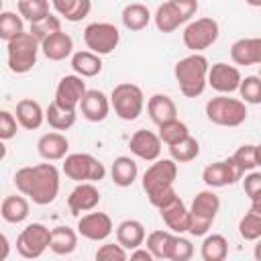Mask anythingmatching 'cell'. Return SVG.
Masks as SVG:
<instances>
[{"mask_svg":"<svg viewBox=\"0 0 261 261\" xmlns=\"http://www.w3.org/2000/svg\"><path fill=\"white\" fill-rule=\"evenodd\" d=\"M12 181L16 190L37 206L51 204L59 194V169L49 161L20 167Z\"/></svg>","mask_w":261,"mask_h":261,"instance_id":"obj_1","label":"cell"},{"mask_svg":"<svg viewBox=\"0 0 261 261\" xmlns=\"http://www.w3.org/2000/svg\"><path fill=\"white\" fill-rule=\"evenodd\" d=\"M208 67H210V63L202 53H190L175 63L173 75L179 86V92L186 98H198L204 94Z\"/></svg>","mask_w":261,"mask_h":261,"instance_id":"obj_2","label":"cell"},{"mask_svg":"<svg viewBox=\"0 0 261 261\" xmlns=\"http://www.w3.org/2000/svg\"><path fill=\"white\" fill-rule=\"evenodd\" d=\"M190 210V222H188V232L192 237H204L212 222L216 220V214L220 210V198L212 190H202L194 196Z\"/></svg>","mask_w":261,"mask_h":261,"instance_id":"obj_3","label":"cell"},{"mask_svg":"<svg viewBox=\"0 0 261 261\" xmlns=\"http://www.w3.org/2000/svg\"><path fill=\"white\" fill-rule=\"evenodd\" d=\"M41 51L39 41L31 35V33H20L14 39L8 41L6 45V61H8V69L12 73H29L35 65H37V55Z\"/></svg>","mask_w":261,"mask_h":261,"instance_id":"obj_4","label":"cell"},{"mask_svg":"<svg viewBox=\"0 0 261 261\" xmlns=\"http://www.w3.org/2000/svg\"><path fill=\"white\" fill-rule=\"evenodd\" d=\"M247 104L239 98H230L228 94H218L206 102V118L218 126H241L247 120Z\"/></svg>","mask_w":261,"mask_h":261,"instance_id":"obj_5","label":"cell"},{"mask_svg":"<svg viewBox=\"0 0 261 261\" xmlns=\"http://www.w3.org/2000/svg\"><path fill=\"white\" fill-rule=\"evenodd\" d=\"M110 108L120 120H137L145 108V94L137 84L122 82L110 94Z\"/></svg>","mask_w":261,"mask_h":261,"instance_id":"obj_6","label":"cell"},{"mask_svg":"<svg viewBox=\"0 0 261 261\" xmlns=\"http://www.w3.org/2000/svg\"><path fill=\"white\" fill-rule=\"evenodd\" d=\"M63 173L65 177L73 179L75 184L80 181H102L106 177V167L100 159H96L90 153H69L63 159Z\"/></svg>","mask_w":261,"mask_h":261,"instance_id":"obj_7","label":"cell"},{"mask_svg":"<svg viewBox=\"0 0 261 261\" xmlns=\"http://www.w3.org/2000/svg\"><path fill=\"white\" fill-rule=\"evenodd\" d=\"M220 35V27L214 18L210 16H202L196 20H190L181 33L184 45L192 51V53H202L204 49L212 47L218 41Z\"/></svg>","mask_w":261,"mask_h":261,"instance_id":"obj_8","label":"cell"},{"mask_svg":"<svg viewBox=\"0 0 261 261\" xmlns=\"http://www.w3.org/2000/svg\"><path fill=\"white\" fill-rule=\"evenodd\" d=\"M84 43L96 55H110L120 43V31L112 22H90L84 29Z\"/></svg>","mask_w":261,"mask_h":261,"instance_id":"obj_9","label":"cell"},{"mask_svg":"<svg viewBox=\"0 0 261 261\" xmlns=\"http://www.w3.org/2000/svg\"><path fill=\"white\" fill-rule=\"evenodd\" d=\"M177 177V163L173 159H155L143 173V190L147 194V198L173 188V181Z\"/></svg>","mask_w":261,"mask_h":261,"instance_id":"obj_10","label":"cell"},{"mask_svg":"<svg viewBox=\"0 0 261 261\" xmlns=\"http://www.w3.org/2000/svg\"><path fill=\"white\" fill-rule=\"evenodd\" d=\"M49 241L51 228H47L43 222H31L20 230L16 239V251L24 259H39L49 249Z\"/></svg>","mask_w":261,"mask_h":261,"instance_id":"obj_11","label":"cell"},{"mask_svg":"<svg viewBox=\"0 0 261 261\" xmlns=\"http://www.w3.org/2000/svg\"><path fill=\"white\" fill-rule=\"evenodd\" d=\"M75 228H77V234H82L84 239L94 241V243H102L112 234L114 224L106 212H92L90 210L88 214H80Z\"/></svg>","mask_w":261,"mask_h":261,"instance_id":"obj_12","label":"cell"},{"mask_svg":"<svg viewBox=\"0 0 261 261\" xmlns=\"http://www.w3.org/2000/svg\"><path fill=\"white\" fill-rule=\"evenodd\" d=\"M241 71L234 65H228L224 61H218L214 65L208 67V75H206V86H210L212 90H216L218 94H232L239 90L241 84Z\"/></svg>","mask_w":261,"mask_h":261,"instance_id":"obj_13","label":"cell"},{"mask_svg":"<svg viewBox=\"0 0 261 261\" xmlns=\"http://www.w3.org/2000/svg\"><path fill=\"white\" fill-rule=\"evenodd\" d=\"M86 94V82L77 73L63 75L55 88V104L65 110H77L82 96Z\"/></svg>","mask_w":261,"mask_h":261,"instance_id":"obj_14","label":"cell"},{"mask_svg":"<svg viewBox=\"0 0 261 261\" xmlns=\"http://www.w3.org/2000/svg\"><path fill=\"white\" fill-rule=\"evenodd\" d=\"M243 177V173L239 171V167L232 163V159H222V161H214L210 165L204 167L202 171V179L204 184L214 190V188H226V186H232L237 184L239 179Z\"/></svg>","mask_w":261,"mask_h":261,"instance_id":"obj_15","label":"cell"},{"mask_svg":"<svg viewBox=\"0 0 261 261\" xmlns=\"http://www.w3.org/2000/svg\"><path fill=\"white\" fill-rule=\"evenodd\" d=\"M161 139L157 137V133L147 130V128H139L130 135L128 139V149L135 157L143 159V161H155L161 155Z\"/></svg>","mask_w":261,"mask_h":261,"instance_id":"obj_16","label":"cell"},{"mask_svg":"<svg viewBox=\"0 0 261 261\" xmlns=\"http://www.w3.org/2000/svg\"><path fill=\"white\" fill-rule=\"evenodd\" d=\"M100 204V192L92 181H80L67 196V206L73 216L90 212Z\"/></svg>","mask_w":261,"mask_h":261,"instance_id":"obj_17","label":"cell"},{"mask_svg":"<svg viewBox=\"0 0 261 261\" xmlns=\"http://www.w3.org/2000/svg\"><path fill=\"white\" fill-rule=\"evenodd\" d=\"M80 110L86 120L102 122V120H106V116L110 112V100L100 90H86V94L80 100Z\"/></svg>","mask_w":261,"mask_h":261,"instance_id":"obj_18","label":"cell"},{"mask_svg":"<svg viewBox=\"0 0 261 261\" xmlns=\"http://www.w3.org/2000/svg\"><path fill=\"white\" fill-rule=\"evenodd\" d=\"M159 214L167 226V230L175 232V234H181V232H188V222H190V210L188 206L184 204V200L177 196L173 198L169 204L161 206L159 208Z\"/></svg>","mask_w":261,"mask_h":261,"instance_id":"obj_19","label":"cell"},{"mask_svg":"<svg viewBox=\"0 0 261 261\" xmlns=\"http://www.w3.org/2000/svg\"><path fill=\"white\" fill-rule=\"evenodd\" d=\"M69 151V141L63 133L53 130V133H45L39 137L37 141V153L45 159V161H61Z\"/></svg>","mask_w":261,"mask_h":261,"instance_id":"obj_20","label":"cell"},{"mask_svg":"<svg viewBox=\"0 0 261 261\" xmlns=\"http://www.w3.org/2000/svg\"><path fill=\"white\" fill-rule=\"evenodd\" d=\"M230 59L237 65H257L261 63V39L245 37L230 45Z\"/></svg>","mask_w":261,"mask_h":261,"instance_id":"obj_21","label":"cell"},{"mask_svg":"<svg viewBox=\"0 0 261 261\" xmlns=\"http://www.w3.org/2000/svg\"><path fill=\"white\" fill-rule=\"evenodd\" d=\"M39 45H41L43 55L49 61H63L73 53V39L63 31H57V33L45 37Z\"/></svg>","mask_w":261,"mask_h":261,"instance_id":"obj_22","label":"cell"},{"mask_svg":"<svg viewBox=\"0 0 261 261\" xmlns=\"http://www.w3.org/2000/svg\"><path fill=\"white\" fill-rule=\"evenodd\" d=\"M14 116H16V122L18 126L27 128V130H37L43 120H45V110L41 108V104L33 98H22L18 104H16V110H14Z\"/></svg>","mask_w":261,"mask_h":261,"instance_id":"obj_23","label":"cell"},{"mask_svg":"<svg viewBox=\"0 0 261 261\" xmlns=\"http://www.w3.org/2000/svg\"><path fill=\"white\" fill-rule=\"evenodd\" d=\"M114 234H116V243L122 245L126 251H133V249L141 247V245L145 243V237H147L143 222H139V220H135V218L122 220V222L116 226Z\"/></svg>","mask_w":261,"mask_h":261,"instance_id":"obj_24","label":"cell"},{"mask_svg":"<svg viewBox=\"0 0 261 261\" xmlns=\"http://www.w3.org/2000/svg\"><path fill=\"white\" fill-rule=\"evenodd\" d=\"M147 114L159 126L171 118H177V106L167 94H153L147 100Z\"/></svg>","mask_w":261,"mask_h":261,"instance_id":"obj_25","label":"cell"},{"mask_svg":"<svg viewBox=\"0 0 261 261\" xmlns=\"http://www.w3.org/2000/svg\"><path fill=\"white\" fill-rule=\"evenodd\" d=\"M29 212H31V204H29V198L24 196H6L2 202H0V216L8 222V224H20L29 218Z\"/></svg>","mask_w":261,"mask_h":261,"instance_id":"obj_26","label":"cell"},{"mask_svg":"<svg viewBox=\"0 0 261 261\" xmlns=\"http://www.w3.org/2000/svg\"><path fill=\"white\" fill-rule=\"evenodd\" d=\"M137 175H139V167H137V163H135L133 157L120 155V157H116V159L112 161L110 177H112L114 186H118V188H128V186L135 184Z\"/></svg>","mask_w":261,"mask_h":261,"instance_id":"obj_27","label":"cell"},{"mask_svg":"<svg viewBox=\"0 0 261 261\" xmlns=\"http://www.w3.org/2000/svg\"><path fill=\"white\" fill-rule=\"evenodd\" d=\"M151 18H153L151 10H149L145 4H141V2H130V4H126V6L122 8V12H120V20H122L124 29L133 31V33L143 31V29L151 22Z\"/></svg>","mask_w":261,"mask_h":261,"instance_id":"obj_28","label":"cell"},{"mask_svg":"<svg viewBox=\"0 0 261 261\" xmlns=\"http://www.w3.org/2000/svg\"><path fill=\"white\" fill-rule=\"evenodd\" d=\"M49 249L55 255H71L77 249V230L69 226H55L51 228Z\"/></svg>","mask_w":261,"mask_h":261,"instance_id":"obj_29","label":"cell"},{"mask_svg":"<svg viewBox=\"0 0 261 261\" xmlns=\"http://www.w3.org/2000/svg\"><path fill=\"white\" fill-rule=\"evenodd\" d=\"M71 69L80 77H94L102 71V57L92 51H75L71 53Z\"/></svg>","mask_w":261,"mask_h":261,"instance_id":"obj_30","label":"cell"},{"mask_svg":"<svg viewBox=\"0 0 261 261\" xmlns=\"http://www.w3.org/2000/svg\"><path fill=\"white\" fill-rule=\"evenodd\" d=\"M175 237L177 234L171 232V230H153V232H149L145 237V241H147V249L151 251L153 259H169Z\"/></svg>","mask_w":261,"mask_h":261,"instance_id":"obj_31","label":"cell"},{"mask_svg":"<svg viewBox=\"0 0 261 261\" xmlns=\"http://www.w3.org/2000/svg\"><path fill=\"white\" fill-rule=\"evenodd\" d=\"M55 12L69 22H80L92 10V0H51Z\"/></svg>","mask_w":261,"mask_h":261,"instance_id":"obj_32","label":"cell"},{"mask_svg":"<svg viewBox=\"0 0 261 261\" xmlns=\"http://www.w3.org/2000/svg\"><path fill=\"white\" fill-rule=\"evenodd\" d=\"M153 20H155V27H157L159 33H173L184 24V20H181V16H179V12H177V8L173 6L171 0L157 6V10L153 14Z\"/></svg>","mask_w":261,"mask_h":261,"instance_id":"obj_33","label":"cell"},{"mask_svg":"<svg viewBox=\"0 0 261 261\" xmlns=\"http://www.w3.org/2000/svg\"><path fill=\"white\" fill-rule=\"evenodd\" d=\"M200 255L204 261H224L228 255V241L224 234L212 232V234H204L202 247H200Z\"/></svg>","mask_w":261,"mask_h":261,"instance_id":"obj_34","label":"cell"},{"mask_svg":"<svg viewBox=\"0 0 261 261\" xmlns=\"http://www.w3.org/2000/svg\"><path fill=\"white\" fill-rule=\"evenodd\" d=\"M169 155L175 163H190L200 155V143H198V139L188 135L181 141L169 145Z\"/></svg>","mask_w":261,"mask_h":261,"instance_id":"obj_35","label":"cell"},{"mask_svg":"<svg viewBox=\"0 0 261 261\" xmlns=\"http://www.w3.org/2000/svg\"><path fill=\"white\" fill-rule=\"evenodd\" d=\"M75 110H65L61 106H57L55 102H51L45 110V120L49 122V126L53 130H67L75 124Z\"/></svg>","mask_w":261,"mask_h":261,"instance_id":"obj_36","label":"cell"},{"mask_svg":"<svg viewBox=\"0 0 261 261\" xmlns=\"http://www.w3.org/2000/svg\"><path fill=\"white\" fill-rule=\"evenodd\" d=\"M232 163L239 167L241 173H247V171H253L259 167V147L253 145V143H247V145H241L234 153H232Z\"/></svg>","mask_w":261,"mask_h":261,"instance_id":"obj_37","label":"cell"},{"mask_svg":"<svg viewBox=\"0 0 261 261\" xmlns=\"http://www.w3.org/2000/svg\"><path fill=\"white\" fill-rule=\"evenodd\" d=\"M239 234L245 241L261 239V210L249 208V212H245V216L239 220Z\"/></svg>","mask_w":261,"mask_h":261,"instance_id":"obj_38","label":"cell"},{"mask_svg":"<svg viewBox=\"0 0 261 261\" xmlns=\"http://www.w3.org/2000/svg\"><path fill=\"white\" fill-rule=\"evenodd\" d=\"M157 128H159L157 137H159V139H161V143H165L167 147H169V145H173V143H177V141H181L184 137H188V135H190L188 124H186V122H181L179 118H171V120H167V122L159 124Z\"/></svg>","mask_w":261,"mask_h":261,"instance_id":"obj_39","label":"cell"},{"mask_svg":"<svg viewBox=\"0 0 261 261\" xmlns=\"http://www.w3.org/2000/svg\"><path fill=\"white\" fill-rule=\"evenodd\" d=\"M24 31V22H22V16L12 12V10H2L0 12V39L2 41H10L14 39L16 35H20Z\"/></svg>","mask_w":261,"mask_h":261,"instance_id":"obj_40","label":"cell"},{"mask_svg":"<svg viewBox=\"0 0 261 261\" xmlns=\"http://www.w3.org/2000/svg\"><path fill=\"white\" fill-rule=\"evenodd\" d=\"M18 14L22 20L37 22L49 14V0H18Z\"/></svg>","mask_w":261,"mask_h":261,"instance_id":"obj_41","label":"cell"},{"mask_svg":"<svg viewBox=\"0 0 261 261\" xmlns=\"http://www.w3.org/2000/svg\"><path fill=\"white\" fill-rule=\"evenodd\" d=\"M57 31H61V18L49 12L45 18H41V20H37V22H31V31H29V33L41 43L45 37H49V35H53V33H57Z\"/></svg>","mask_w":261,"mask_h":261,"instance_id":"obj_42","label":"cell"},{"mask_svg":"<svg viewBox=\"0 0 261 261\" xmlns=\"http://www.w3.org/2000/svg\"><path fill=\"white\" fill-rule=\"evenodd\" d=\"M245 104H259L261 102V80L257 75H245L241 77L239 90Z\"/></svg>","mask_w":261,"mask_h":261,"instance_id":"obj_43","label":"cell"},{"mask_svg":"<svg viewBox=\"0 0 261 261\" xmlns=\"http://www.w3.org/2000/svg\"><path fill=\"white\" fill-rule=\"evenodd\" d=\"M243 175H245L243 188H245V194L251 200V208L261 210V173L257 169H253V171H247Z\"/></svg>","mask_w":261,"mask_h":261,"instance_id":"obj_44","label":"cell"},{"mask_svg":"<svg viewBox=\"0 0 261 261\" xmlns=\"http://www.w3.org/2000/svg\"><path fill=\"white\" fill-rule=\"evenodd\" d=\"M98 261H124L128 259V251L118 243H104L96 251Z\"/></svg>","mask_w":261,"mask_h":261,"instance_id":"obj_45","label":"cell"},{"mask_svg":"<svg viewBox=\"0 0 261 261\" xmlns=\"http://www.w3.org/2000/svg\"><path fill=\"white\" fill-rule=\"evenodd\" d=\"M18 133V122L16 116L8 110H0V139L2 141H10L14 139Z\"/></svg>","mask_w":261,"mask_h":261,"instance_id":"obj_46","label":"cell"},{"mask_svg":"<svg viewBox=\"0 0 261 261\" xmlns=\"http://www.w3.org/2000/svg\"><path fill=\"white\" fill-rule=\"evenodd\" d=\"M192 255H194V245H192V241H188V239H184L181 234H177L169 259H171V261H188V259H192Z\"/></svg>","mask_w":261,"mask_h":261,"instance_id":"obj_47","label":"cell"},{"mask_svg":"<svg viewBox=\"0 0 261 261\" xmlns=\"http://www.w3.org/2000/svg\"><path fill=\"white\" fill-rule=\"evenodd\" d=\"M171 2H173V6L177 8V12H179L184 24L190 22V20L194 18V14L198 12V0H171Z\"/></svg>","mask_w":261,"mask_h":261,"instance_id":"obj_48","label":"cell"},{"mask_svg":"<svg viewBox=\"0 0 261 261\" xmlns=\"http://www.w3.org/2000/svg\"><path fill=\"white\" fill-rule=\"evenodd\" d=\"M128 257H130V259H141V261H153L151 251H149L147 247L143 249V245L137 247V249H133V251H128Z\"/></svg>","mask_w":261,"mask_h":261,"instance_id":"obj_49","label":"cell"},{"mask_svg":"<svg viewBox=\"0 0 261 261\" xmlns=\"http://www.w3.org/2000/svg\"><path fill=\"white\" fill-rule=\"evenodd\" d=\"M8 255H10V241L4 232H0V261L8 259Z\"/></svg>","mask_w":261,"mask_h":261,"instance_id":"obj_50","label":"cell"},{"mask_svg":"<svg viewBox=\"0 0 261 261\" xmlns=\"http://www.w3.org/2000/svg\"><path fill=\"white\" fill-rule=\"evenodd\" d=\"M4 143H6V141H2V139H0V161L6 157V145H4Z\"/></svg>","mask_w":261,"mask_h":261,"instance_id":"obj_51","label":"cell"},{"mask_svg":"<svg viewBox=\"0 0 261 261\" xmlns=\"http://www.w3.org/2000/svg\"><path fill=\"white\" fill-rule=\"evenodd\" d=\"M249 6H253V8H259L261 6V0H245Z\"/></svg>","mask_w":261,"mask_h":261,"instance_id":"obj_52","label":"cell"},{"mask_svg":"<svg viewBox=\"0 0 261 261\" xmlns=\"http://www.w3.org/2000/svg\"><path fill=\"white\" fill-rule=\"evenodd\" d=\"M0 12H2V0H0Z\"/></svg>","mask_w":261,"mask_h":261,"instance_id":"obj_53","label":"cell"}]
</instances>
